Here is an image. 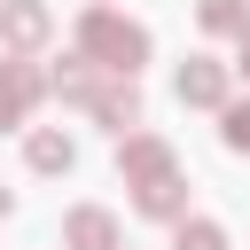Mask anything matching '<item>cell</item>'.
I'll return each instance as SVG.
<instances>
[{
    "mask_svg": "<svg viewBox=\"0 0 250 250\" xmlns=\"http://www.w3.org/2000/svg\"><path fill=\"white\" fill-rule=\"evenodd\" d=\"M78 39H86V55H94L102 70H133V62L148 55V39H141V23H125V16H109V8H94V16L78 23Z\"/></svg>",
    "mask_w": 250,
    "mask_h": 250,
    "instance_id": "1",
    "label": "cell"
},
{
    "mask_svg": "<svg viewBox=\"0 0 250 250\" xmlns=\"http://www.w3.org/2000/svg\"><path fill=\"white\" fill-rule=\"evenodd\" d=\"M70 242H78V250H102V242H109V211H78V219H70Z\"/></svg>",
    "mask_w": 250,
    "mask_h": 250,
    "instance_id": "9",
    "label": "cell"
},
{
    "mask_svg": "<svg viewBox=\"0 0 250 250\" xmlns=\"http://www.w3.org/2000/svg\"><path fill=\"white\" fill-rule=\"evenodd\" d=\"M117 164H125V172H133V180H141V188H148V180H164V172H172V156H164V141H148V133H133V141H125V148H117Z\"/></svg>",
    "mask_w": 250,
    "mask_h": 250,
    "instance_id": "2",
    "label": "cell"
},
{
    "mask_svg": "<svg viewBox=\"0 0 250 250\" xmlns=\"http://www.w3.org/2000/svg\"><path fill=\"white\" fill-rule=\"evenodd\" d=\"M227 94V70L211 62V55H195L188 70H180V102H219Z\"/></svg>",
    "mask_w": 250,
    "mask_h": 250,
    "instance_id": "3",
    "label": "cell"
},
{
    "mask_svg": "<svg viewBox=\"0 0 250 250\" xmlns=\"http://www.w3.org/2000/svg\"><path fill=\"white\" fill-rule=\"evenodd\" d=\"M203 23H211V31H242V23H250V16H242V8H234V0H203Z\"/></svg>",
    "mask_w": 250,
    "mask_h": 250,
    "instance_id": "11",
    "label": "cell"
},
{
    "mask_svg": "<svg viewBox=\"0 0 250 250\" xmlns=\"http://www.w3.org/2000/svg\"><path fill=\"white\" fill-rule=\"evenodd\" d=\"M242 70H250V23H242Z\"/></svg>",
    "mask_w": 250,
    "mask_h": 250,
    "instance_id": "13",
    "label": "cell"
},
{
    "mask_svg": "<svg viewBox=\"0 0 250 250\" xmlns=\"http://www.w3.org/2000/svg\"><path fill=\"white\" fill-rule=\"evenodd\" d=\"M141 211L172 219V211H180V180H172V172H164V180H148V188H141Z\"/></svg>",
    "mask_w": 250,
    "mask_h": 250,
    "instance_id": "8",
    "label": "cell"
},
{
    "mask_svg": "<svg viewBox=\"0 0 250 250\" xmlns=\"http://www.w3.org/2000/svg\"><path fill=\"white\" fill-rule=\"evenodd\" d=\"M180 250H227V234H219L211 219H195V227L180 219Z\"/></svg>",
    "mask_w": 250,
    "mask_h": 250,
    "instance_id": "10",
    "label": "cell"
},
{
    "mask_svg": "<svg viewBox=\"0 0 250 250\" xmlns=\"http://www.w3.org/2000/svg\"><path fill=\"white\" fill-rule=\"evenodd\" d=\"M31 94H39V78H31V70H23V62H8V70H0V125H16V117H23V102H31Z\"/></svg>",
    "mask_w": 250,
    "mask_h": 250,
    "instance_id": "4",
    "label": "cell"
},
{
    "mask_svg": "<svg viewBox=\"0 0 250 250\" xmlns=\"http://www.w3.org/2000/svg\"><path fill=\"white\" fill-rule=\"evenodd\" d=\"M86 102H94V109H102L109 125H133V117H141V102H133V86H125V94L109 86V94H86Z\"/></svg>",
    "mask_w": 250,
    "mask_h": 250,
    "instance_id": "7",
    "label": "cell"
},
{
    "mask_svg": "<svg viewBox=\"0 0 250 250\" xmlns=\"http://www.w3.org/2000/svg\"><path fill=\"white\" fill-rule=\"evenodd\" d=\"M31 164L39 172H70V141L62 133H31Z\"/></svg>",
    "mask_w": 250,
    "mask_h": 250,
    "instance_id": "6",
    "label": "cell"
},
{
    "mask_svg": "<svg viewBox=\"0 0 250 250\" xmlns=\"http://www.w3.org/2000/svg\"><path fill=\"white\" fill-rule=\"evenodd\" d=\"M39 31H47V8H39V0H8V39H16V47H31Z\"/></svg>",
    "mask_w": 250,
    "mask_h": 250,
    "instance_id": "5",
    "label": "cell"
},
{
    "mask_svg": "<svg viewBox=\"0 0 250 250\" xmlns=\"http://www.w3.org/2000/svg\"><path fill=\"white\" fill-rule=\"evenodd\" d=\"M227 148H242V156H250V102H242V109H227Z\"/></svg>",
    "mask_w": 250,
    "mask_h": 250,
    "instance_id": "12",
    "label": "cell"
}]
</instances>
